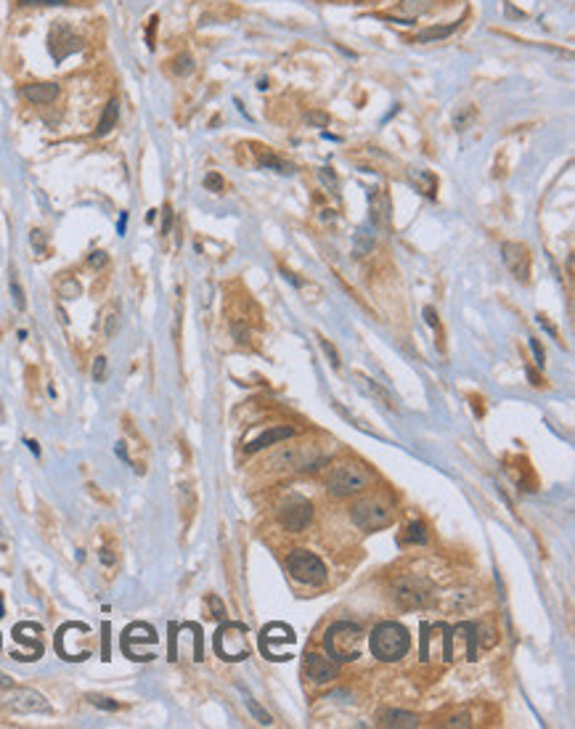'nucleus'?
Wrapping results in <instances>:
<instances>
[{"mask_svg": "<svg viewBox=\"0 0 575 729\" xmlns=\"http://www.w3.org/2000/svg\"><path fill=\"white\" fill-rule=\"evenodd\" d=\"M361 642H363V631L361 626L350 624V621H337L324 634V647L334 663L355 660L361 653Z\"/></svg>", "mask_w": 575, "mask_h": 729, "instance_id": "1", "label": "nucleus"}, {"mask_svg": "<svg viewBox=\"0 0 575 729\" xmlns=\"http://www.w3.org/2000/svg\"><path fill=\"white\" fill-rule=\"evenodd\" d=\"M409 647H411V637L395 621H384L371 631V653L377 660H384V663L400 660L409 653Z\"/></svg>", "mask_w": 575, "mask_h": 729, "instance_id": "2", "label": "nucleus"}, {"mask_svg": "<svg viewBox=\"0 0 575 729\" xmlns=\"http://www.w3.org/2000/svg\"><path fill=\"white\" fill-rule=\"evenodd\" d=\"M371 486V472L358 464V461H342L329 470L326 475V488L334 496H353V493L366 491Z\"/></svg>", "mask_w": 575, "mask_h": 729, "instance_id": "3", "label": "nucleus"}, {"mask_svg": "<svg viewBox=\"0 0 575 729\" xmlns=\"http://www.w3.org/2000/svg\"><path fill=\"white\" fill-rule=\"evenodd\" d=\"M350 517H353V522L358 528L377 531V528H384V525L393 522V504L379 499V496L363 499V501H358V504L350 509Z\"/></svg>", "mask_w": 575, "mask_h": 729, "instance_id": "4", "label": "nucleus"}, {"mask_svg": "<svg viewBox=\"0 0 575 729\" xmlns=\"http://www.w3.org/2000/svg\"><path fill=\"white\" fill-rule=\"evenodd\" d=\"M286 567L292 573V578L300 581V583H308V586H321L326 581V567L324 563L313 554V551L297 549L286 557Z\"/></svg>", "mask_w": 575, "mask_h": 729, "instance_id": "5", "label": "nucleus"}, {"mask_svg": "<svg viewBox=\"0 0 575 729\" xmlns=\"http://www.w3.org/2000/svg\"><path fill=\"white\" fill-rule=\"evenodd\" d=\"M215 650L225 660H244L250 655L247 647V626L241 624H225L215 634Z\"/></svg>", "mask_w": 575, "mask_h": 729, "instance_id": "6", "label": "nucleus"}, {"mask_svg": "<svg viewBox=\"0 0 575 729\" xmlns=\"http://www.w3.org/2000/svg\"><path fill=\"white\" fill-rule=\"evenodd\" d=\"M295 644V631L286 624H268L260 637V647L271 660H286L289 647Z\"/></svg>", "mask_w": 575, "mask_h": 729, "instance_id": "7", "label": "nucleus"}, {"mask_svg": "<svg viewBox=\"0 0 575 729\" xmlns=\"http://www.w3.org/2000/svg\"><path fill=\"white\" fill-rule=\"evenodd\" d=\"M83 48H85V40H83L69 24L59 22V24L51 27V35H48V51H51L53 61H64L67 56H72V53L83 51Z\"/></svg>", "mask_w": 575, "mask_h": 729, "instance_id": "8", "label": "nucleus"}, {"mask_svg": "<svg viewBox=\"0 0 575 729\" xmlns=\"http://www.w3.org/2000/svg\"><path fill=\"white\" fill-rule=\"evenodd\" d=\"M429 594V586L422 578L416 576H403L393 583V599L398 602L400 608L411 610V608H419Z\"/></svg>", "mask_w": 575, "mask_h": 729, "instance_id": "9", "label": "nucleus"}, {"mask_svg": "<svg viewBox=\"0 0 575 729\" xmlns=\"http://www.w3.org/2000/svg\"><path fill=\"white\" fill-rule=\"evenodd\" d=\"M501 260L504 266L512 271V276H515L517 282L528 284V279H531V255H528V247H525V244L504 241Z\"/></svg>", "mask_w": 575, "mask_h": 729, "instance_id": "10", "label": "nucleus"}, {"mask_svg": "<svg viewBox=\"0 0 575 729\" xmlns=\"http://www.w3.org/2000/svg\"><path fill=\"white\" fill-rule=\"evenodd\" d=\"M138 642V644H148V647H154L157 644V634H154V628L146 624H133L128 631H125V637H122V650H128V655L133 658V660H146V658H154L151 653H141V650H135L133 644Z\"/></svg>", "mask_w": 575, "mask_h": 729, "instance_id": "11", "label": "nucleus"}, {"mask_svg": "<svg viewBox=\"0 0 575 729\" xmlns=\"http://www.w3.org/2000/svg\"><path fill=\"white\" fill-rule=\"evenodd\" d=\"M8 708L16 711V714H48L51 703L40 692H35V689H19L16 695L8 698Z\"/></svg>", "mask_w": 575, "mask_h": 729, "instance_id": "12", "label": "nucleus"}, {"mask_svg": "<svg viewBox=\"0 0 575 729\" xmlns=\"http://www.w3.org/2000/svg\"><path fill=\"white\" fill-rule=\"evenodd\" d=\"M310 517H313V509L305 501H295V504L284 506L279 512V522L286 531H302L310 522Z\"/></svg>", "mask_w": 575, "mask_h": 729, "instance_id": "13", "label": "nucleus"}, {"mask_svg": "<svg viewBox=\"0 0 575 729\" xmlns=\"http://www.w3.org/2000/svg\"><path fill=\"white\" fill-rule=\"evenodd\" d=\"M305 671H308V676L313 679V682L324 685V682H329V679L337 676V663L329 660V658H324V655L310 653V655H305Z\"/></svg>", "mask_w": 575, "mask_h": 729, "instance_id": "14", "label": "nucleus"}, {"mask_svg": "<svg viewBox=\"0 0 575 729\" xmlns=\"http://www.w3.org/2000/svg\"><path fill=\"white\" fill-rule=\"evenodd\" d=\"M22 96L35 106H48L59 98V85L56 83H30L22 88Z\"/></svg>", "mask_w": 575, "mask_h": 729, "instance_id": "15", "label": "nucleus"}, {"mask_svg": "<svg viewBox=\"0 0 575 729\" xmlns=\"http://www.w3.org/2000/svg\"><path fill=\"white\" fill-rule=\"evenodd\" d=\"M458 24H461V22H448V24L427 27V30H422L419 35H416V37H413V43H440V40L451 37V35L458 30Z\"/></svg>", "mask_w": 575, "mask_h": 729, "instance_id": "16", "label": "nucleus"}, {"mask_svg": "<svg viewBox=\"0 0 575 729\" xmlns=\"http://www.w3.org/2000/svg\"><path fill=\"white\" fill-rule=\"evenodd\" d=\"M292 435H295L292 427H273V430L263 432L257 440H252L250 446H244V451H247V454H255V451L271 446V443H279V440H286V438H292Z\"/></svg>", "mask_w": 575, "mask_h": 729, "instance_id": "17", "label": "nucleus"}, {"mask_svg": "<svg viewBox=\"0 0 575 729\" xmlns=\"http://www.w3.org/2000/svg\"><path fill=\"white\" fill-rule=\"evenodd\" d=\"M117 119H119V101L117 98H112L109 104L103 106V114H101V119H98V125H96V135L101 138V135L112 133L114 125H117Z\"/></svg>", "mask_w": 575, "mask_h": 729, "instance_id": "18", "label": "nucleus"}, {"mask_svg": "<svg viewBox=\"0 0 575 729\" xmlns=\"http://www.w3.org/2000/svg\"><path fill=\"white\" fill-rule=\"evenodd\" d=\"M353 250L358 257H363V255H369L371 250H374V228H371V225H361V228L355 231Z\"/></svg>", "mask_w": 575, "mask_h": 729, "instance_id": "19", "label": "nucleus"}, {"mask_svg": "<svg viewBox=\"0 0 575 729\" xmlns=\"http://www.w3.org/2000/svg\"><path fill=\"white\" fill-rule=\"evenodd\" d=\"M382 727L411 729V727H416V716L406 714V711H387V714H382Z\"/></svg>", "mask_w": 575, "mask_h": 729, "instance_id": "20", "label": "nucleus"}, {"mask_svg": "<svg viewBox=\"0 0 575 729\" xmlns=\"http://www.w3.org/2000/svg\"><path fill=\"white\" fill-rule=\"evenodd\" d=\"M432 6H435V0H400L398 3L400 14L409 16V19L424 16L427 11H432Z\"/></svg>", "mask_w": 575, "mask_h": 729, "instance_id": "21", "label": "nucleus"}, {"mask_svg": "<svg viewBox=\"0 0 575 729\" xmlns=\"http://www.w3.org/2000/svg\"><path fill=\"white\" fill-rule=\"evenodd\" d=\"M194 72V56L191 53H178L175 59H173V75L178 77H189Z\"/></svg>", "mask_w": 575, "mask_h": 729, "instance_id": "22", "label": "nucleus"}, {"mask_svg": "<svg viewBox=\"0 0 575 729\" xmlns=\"http://www.w3.org/2000/svg\"><path fill=\"white\" fill-rule=\"evenodd\" d=\"M371 209H374V218L379 223H387V215H390V202H387V194H377V199L371 202Z\"/></svg>", "mask_w": 575, "mask_h": 729, "instance_id": "23", "label": "nucleus"}, {"mask_svg": "<svg viewBox=\"0 0 575 729\" xmlns=\"http://www.w3.org/2000/svg\"><path fill=\"white\" fill-rule=\"evenodd\" d=\"M427 528L422 525V522H411L409 528H406V541L409 544H427Z\"/></svg>", "mask_w": 575, "mask_h": 729, "instance_id": "24", "label": "nucleus"}, {"mask_svg": "<svg viewBox=\"0 0 575 729\" xmlns=\"http://www.w3.org/2000/svg\"><path fill=\"white\" fill-rule=\"evenodd\" d=\"M260 164H266V167H276L279 173H295V164L281 162L279 157H273V154H260Z\"/></svg>", "mask_w": 575, "mask_h": 729, "instance_id": "25", "label": "nucleus"}, {"mask_svg": "<svg viewBox=\"0 0 575 729\" xmlns=\"http://www.w3.org/2000/svg\"><path fill=\"white\" fill-rule=\"evenodd\" d=\"M80 292H83V289H80V284L74 282L72 276H69V279H64V282L59 284V295H61V298H64V300H74V298H80Z\"/></svg>", "mask_w": 575, "mask_h": 729, "instance_id": "26", "label": "nucleus"}, {"mask_svg": "<svg viewBox=\"0 0 575 729\" xmlns=\"http://www.w3.org/2000/svg\"><path fill=\"white\" fill-rule=\"evenodd\" d=\"M103 318H106V321H103V334H106V337H112V334L117 332V327H119V313L117 311H106V316H103Z\"/></svg>", "mask_w": 575, "mask_h": 729, "instance_id": "27", "label": "nucleus"}, {"mask_svg": "<svg viewBox=\"0 0 575 729\" xmlns=\"http://www.w3.org/2000/svg\"><path fill=\"white\" fill-rule=\"evenodd\" d=\"M244 700H247V705H250V711H252V714H255V719H257V721H260L263 727H268V724H271V716H268L266 711H263V708L257 705V700H252L250 695H247V698H244Z\"/></svg>", "mask_w": 575, "mask_h": 729, "instance_id": "28", "label": "nucleus"}, {"mask_svg": "<svg viewBox=\"0 0 575 729\" xmlns=\"http://www.w3.org/2000/svg\"><path fill=\"white\" fill-rule=\"evenodd\" d=\"M205 186L209 189V191L221 194L223 189H225V180H223L218 173H207V175H205Z\"/></svg>", "mask_w": 575, "mask_h": 729, "instance_id": "29", "label": "nucleus"}, {"mask_svg": "<svg viewBox=\"0 0 575 729\" xmlns=\"http://www.w3.org/2000/svg\"><path fill=\"white\" fill-rule=\"evenodd\" d=\"M318 178H321V183H324V186H329L332 191H337L339 183H337V175H334V170H332V167H321V170H318Z\"/></svg>", "mask_w": 575, "mask_h": 729, "instance_id": "30", "label": "nucleus"}, {"mask_svg": "<svg viewBox=\"0 0 575 729\" xmlns=\"http://www.w3.org/2000/svg\"><path fill=\"white\" fill-rule=\"evenodd\" d=\"M305 122H310V125H316V128H329V114L326 112H308L305 114Z\"/></svg>", "mask_w": 575, "mask_h": 729, "instance_id": "31", "label": "nucleus"}, {"mask_svg": "<svg viewBox=\"0 0 575 729\" xmlns=\"http://www.w3.org/2000/svg\"><path fill=\"white\" fill-rule=\"evenodd\" d=\"M93 379H96V382H103V379H106V358L103 356H98L96 363H93Z\"/></svg>", "mask_w": 575, "mask_h": 729, "instance_id": "32", "label": "nucleus"}, {"mask_svg": "<svg viewBox=\"0 0 575 729\" xmlns=\"http://www.w3.org/2000/svg\"><path fill=\"white\" fill-rule=\"evenodd\" d=\"M207 602H209V608H212V618H218V621H225V608H223L221 599L212 594L209 599H207Z\"/></svg>", "mask_w": 575, "mask_h": 729, "instance_id": "33", "label": "nucleus"}, {"mask_svg": "<svg viewBox=\"0 0 575 729\" xmlns=\"http://www.w3.org/2000/svg\"><path fill=\"white\" fill-rule=\"evenodd\" d=\"M90 703H93L96 708H103V711H114V708H117V703H114V700H109V698H96V695L90 698Z\"/></svg>", "mask_w": 575, "mask_h": 729, "instance_id": "34", "label": "nucleus"}, {"mask_svg": "<svg viewBox=\"0 0 575 729\" xmlns=\"http://www.w3.org/2000/svg\"><path fill=\"white\" fill-rule=\"evenodd\" d=\"M106 260H109V257H106V252H101V250H98V252H93L88 257L90 268H101V266H106Z\"/></svg>", "mask_w": 575, "mask_h": 729, "instance_id": "35", "label": "nucleus"}, {"mask_svg": "<svg viewBox=\"0 0 575 729\" xmlns=\"http://www.w3.org/2000/svg\"><path fill=\"white\" fill-rule=\"evenodd\" d=\"M321 345H324L326 356L332 358V366H334V369H339V356H337V350H334V345L326 343V340H321Z\"/></svg>", "mask_w": 575, "mask_h": 729, "instance_id": "36", "label": "nucleus"}, {"mask_svg": "<svg viewBox=\"0 0 575 729\" xmlns=\"http://www.w3.org/2000/svg\"><path fill=\"white\" fill-rule=\"evenodd\" d=\"M11 295H14V300H16V308H24V295H22V289H19L16 279H11Z\"/></svg>", "mask_w": 575, "mask_h": 729, "instance_id": "37", "label": "nucleus"}, {"mask_svg": "<svg viewBox=\"0 0 575 729\" xmlns=\"http://www.w3.org/2000/svg\"><path fill=\"white\" fill-rule=\"evenodd\" d=\"M531 350H533V356H535V363L544 366V348L538 345V340H531Z\"/></svg>", "mask_w": 575, "mask_h": 729, "instance_id": "38", "label": "nucleus"}, {"mask_svg": "<svg viewBox=\"0 0 575 729\" xmlns=\"http://www.w3.org/2000/svg\"><path fill=\"white\" fill-rule=\"evenodd\" d=\"M445 727H470V716H467V714L454 716L451 721H445Z\"/></svg>", "mask_w": 575, "mask_h": 729, "instance_id": "39", "label": "nucleus"}, {"mask_svg": "<svg viewBox=\"0 0 575 729\" xmlns=\"http://www.w3.org/2000/svg\"><path fill=\"white\" fill-rule=\"evenodd\" d=\"M19 6H64L61 0H19Z\"/></svg>", "mask_w": 575, "mask_h": 729, "instance_id": "40", "label": "nucleus"}, {"mask_svg": "<svg viewBox=\"0 0 575 729\" xmlns=\"http://www.w3.org/2000/svg\"><path fill=\"white\" fill-rule=\"evenodd\" d=\"M30 239H32V244H35V250H37V252H43V231H37V228H35Z\"/></svg>", "mask_w": 575, "mask_h": 729, "instance_id": "41", "label": "nucleus"}, {"mask_svg": "<svg viewBox=\"0 0 575 729\" xmlns=\"http://www.w3.org/2000/svg\"><path fill=\"white\" fill-rule=\"evenodd\" d=\"M234 334H237V340H239V343H247V337H250V332H247V329H241V327H239V324H237V327H234Z\"/></svg>", "mask_w": 575, "mask_h": 729, "instance_id": "42", "label": "nucleus"}, {"mask_svg": "<svg viewBox=\"0 0 575 729\" xmlns=\"http://www.w3.org/2000/svg\"><path fill=\"white\" fill-rule=\"evenodd\" d=\"M170 221H173V212H170V207H164V225H162V234H167V231H170Z\"/></svg>", "mask_w": 575, "mask_h": 729, "instance_id": "43", "label": "nucleus"}, {"mask_svg": "<svg viewBox=\"0 0 575 729\" xmlns=\"http://www.w3.org/2000/svg\"><path fill=\"white\" fill-rule=\"evenodd\" d=\"M0 687H3V689H11V687H14V679L6 676V674H0Z\"/></svg>", "mask_w": 575, "mask_h": 729, "instance_id": "44", "label": "nucleus"}, {"mask_svg": "<svg viewBox=\"0 0 575 729\" xmlns=\"http://www.w3.org/2000/svg\"><path fill=\"white\" fill-rule=\"evenodd\" d=\"M424 318H427V324H432V327L438 324V316H435V311H432V308H424Z\"/></svg>", "mask_w": 575, "mask_h": 729, "instance_id": "45", "label": "nucleus"}, {"mask_svg": "<svg viewBox=\"0 0 575 729\" xmlns=\"http://www.w3.org/2000/svg\"><path fill=\"white\" fill-rule=\"evenodd\" d=\"M27 446H30V451H32V454H35V456L40 454V448H37V443H35V440H27Z\"/></svg>", "mask_w": 575, "mask_h": 729, "instance_id": "46", "label": "nucleus"}, {"mask_svg": "<svg viewBox=\"0 0 575 729\" xmlns=\"http://www.w3.org/2000/svg\"><path fill=\"white\" fill-rule=\"evenodd\" d=\"M0 618H3V597H0Z\"/></svg>", "mask_w": 575, "mask_h": 729, "instance_id": "47", "label": "nucleus"}, {"mask_svg": "<svg viewBox=\"0 0 575 729\" xmlns=\"http://www.w3.org/2000/svg\"><path fill=\"white\" fill-rule=\"evenodd\" d=\"M61 3H77V0H61Z\"/></svg>", "mask_w": 575, "mask_h": 729, "instance_id": "48", "label": "nucleus"}]
</instances>
